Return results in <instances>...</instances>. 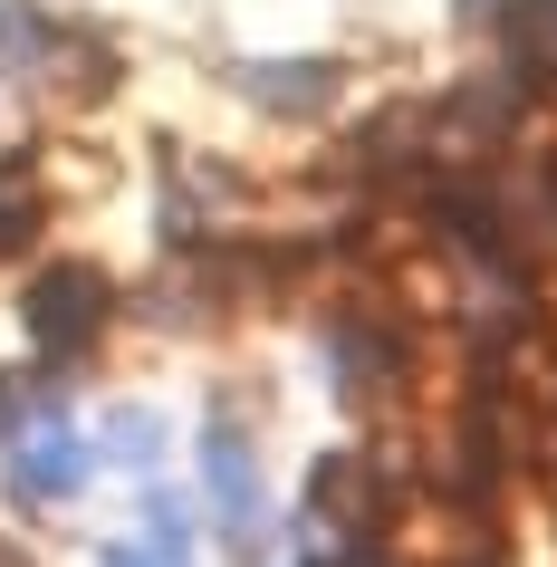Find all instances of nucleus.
<instances>
[{
  "mask_svg": "<svg viewBox=\"0 0 557 567\" xmlns=\"http://www.w3.org/2000/svg\"><path fill=\"white\" fill-rule=\"evenodd\" d=\"M20 318H30V337H39L49 365L87 357L96 328H106V279H96V269H39L30 299H20Z\"/></svg>",
  "mask_w": 557,
  "mask_h": 567,
  "instance_id": "f257e3e1",
  "label": "nucleus"
},
{
  "mask_svg": "<svg viewBox=\"0 0 557 567\" xmlns=\"http://www.w3.org/2000/svg\"><path fill=\"white\" fill-rule=\"evenodd\" d=\"M203 481H212V509H221V529L250 548V538H260V472H250L240 433H212V443H203Z\"/></svg>",
  "mask_w": 557,
  "mask_h": 567,
  "instance_id": "f03ea898",
  "label": "nucleus"
},
{
  "mask_svg": "<svg viewBox=\"0 0 557 567\" xmlns=\"http://www.w3.org/2000/svg\"><path fill=\"white\" fill-rule=\"evenodd\" d=\"M10 481H20V501H59V491L87 481V443H68V433H20Z\"/></svg>",
  "mask_w": 557,
  "mask_h": 567,
  "instance_id": "7ed1b4c3",
  "label": "nucleus"
},
{
  "mask_svg": "<svg viewBox=\"0 0 557 567\" xmlns=\"http://www.w3.org/2000/svg\"><path fill=\"white\" fill-rule=\"evenodd\" d=\"M59 49H68V39H49V20H39V10H10V0H0V68L49 78V68H59Z\"/></svg>",
  "mask_w": 557,
  "mask_h": 567,
  "instance_id": "20e7f679",
  "label": "nucleus"
},
{
  "mask_svg": "<svg viewBox=\"0 0 557 567\" xmlns=\"http://www.w3.org/2000/svg\"><path fill=\"white\" fill-rule=\"evenodd\" d=\"M145 548H154V558H174V567H193V519H183L174 491H154V501H145Z\"/></svg>",
  "mask_w": 557,
  "mask_h": 567,
  "instance_id": "39448f33",
  "label": "nucleus"
},
{
  "mask_svg": "<svg viewBox=\"0 0 557 567\" xmlns=\"http://www.w3.org/2000/svg\"><path fill=\"white\" fill-rule=\"evenodd\" d=\"M30 231H39V193H30V174L10 164V174H0V260H10Z\"/></svg>",
  "mask_w": 557,
  "mask_h": 567,
  "instance_id": "423d86ee",
  "label": "nucleus"
},
{
  "mask_svg": "<svg viewBox=\"0 0 557 567\" xmlns=\"http://www.w3.org/2000/svg\"><path fill=\"white\" fill-rule=\"evenodd\" d=\"M240 87L279 96V106H308V96H327V68H240Z\"/></svg>",
  "mask_w": 557,
  "mask_h": 567,
  "instance_id": "0eeeda50",
  "label": "nucleus"
},
{
  "mask_svg": "<svg viewBox=\"0 0 557 567\" xmlns=\"http://www.w3.org/2000/svg\"><path fill=\"white\" fill-rule=\"evenodd\" d=\"M116 452H125V462H145V452H154V423L145 414H116Z\"/></svg>",
  "mask_w": 557,
  "mask_h": 567,
  "instance_id": "6e6552de",
  "label": "nucleus"
},
{
  "mask_svg": "<svg viewBox=\"0 0 557 567\" xmlns=\"http://www.w3.org/2000/svg\"><path fill=\"white\" fill-rule=\"evenodd\" d=\"M106 567H174V558H154V548H106Z\"/></svg>",
  "mask_w": 557,
  "mask_h": 567,
  "instance_id": "1a4fd4ad",
  "label": "nucleus"
},
{
  "mask_svg": "<svg viewBox=\"0 0 557 567\" xmlns=\"http://www.w3.org/2000/svg\"><path fill=\"white\" fill-rule=\"evenodd\" d=\"M347 567H365V558H347Z\"/></svg>",
  "mask_w": 557,
  "mask_h": 567,
  "instance_id": "9d476101",
  "label": "nucleus"
}]
</instances>
